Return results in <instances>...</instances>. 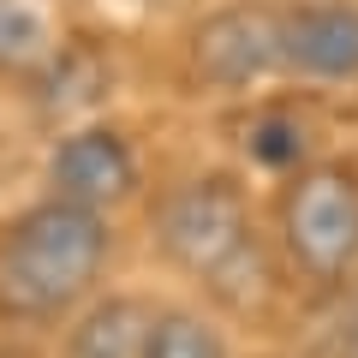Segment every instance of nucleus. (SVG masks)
I'll list each match as a JSON object with an SVG mask.
<instances>
[{"label":"nucleus","mask_w":358,"mask_h":358,"mask_svg":"<svg viewBox=\"0 0 358 358\" xmlns=\"http://www.w3.org/2000/svg\"><path fill=\"white\" fill-rule=\"evenodd\" d=\"M281 239L310 281H346L358 268V179L346 167H305L287 185Z\"/></svg>","instance_id":"7ed1b4c3"},{"label":"nucleus","mask_w":358,"mask_h":358,"mask_svg":"<svg viewBox=\"0 0 358 358\" xmlns=\"http://www.w3.org/2000/svg\"><path fill=\"white\" fill-rule=\"evenodd\" d=\"M150 329H155V310L143 299H108L72 334V358H143Z\"/></svg>","instance_id":"0eeeda50"},{"label":"nucleus","mask_w":358,"mask_h":358,"mask_svg":"<svg viewBox=\"0 0 358 358\" xmlns=\"http://www.w3.org/2000/svg\"><path fill=\"white\" fill-rule=\"evenodd\" d=\"M155 239L185 275H197L209 293L233 299V305H245L263 287V245H257L251 209H245L239 185H227L221 173L179 185L155 215Z\"/></svg>","instance_id":"f03ea898"},{"label":"nucleus","mask_w":358,"mask_h":358,"mask_svg":"<svg viewBox=\"0 0 358 358\" xmlns=\"http://www.w3.org/2000/svg\"><path fill=\"white\" fill-rule=\"evenodd\" d=\"M48 179H54V197L60 203H78V209H96L102 215L108 203H126L138 192V162H131V143L108 126H84L72 138H60L48 162Z\"/></svg>","instance_id":"39448f33"},{"label":"nucleus","mask_w":358,"mask_h":358,"mask_svg":"<svg viewBox=\"0 0 358 358\" xmlns=\"http://www.w3.org/2000/svg\"><path fill=\"white\" fill-rule=\"evenodd\" d=\"M102 263H108V221L96 209L48 197V203L24 209L0 239V310L48 322L96 287Z\"/></svg>","instance_id":"f257e3e1"},{"label":"nucleus","mask_w":358,"mask_h":358,"mask_svg":"<svg viewBox=\"0 0 358 358\" xmlns=\"http://www.w3.org/2000/svg\"><path fill=\"white\" fill-rule=\"evenodd\" d=\"M192 72L215 90H245L281 72V13L263 0L221 6L192 30Z\"/></svg>","instance_id":"20e7f679"},{"label":"nucleus","mask_w":358,"mask_h":358,"mask_svg":"<svg viewBox=\"0 0 358 358\" xmlns=\"http://www.w3.org/2000/svg\"><path fill=\"white\" fill-rule=\"evenodd\" d=\"M281 72L358 78V6L352 0H299L281 13Z\"/></svg>","instance_id":"423d86ee"},{"label":"nucleus","mask_w":358,"mask_h":358,"mask_svg":"<svg viewBox=\"0 0 358 358\" xmlns=\"http://www.w3.org/2000/svg\"><path fill=\"white\" fill-rule=\"evenodd\" d=\"M143 358H227V341H221L197 310H162L155 329H150Z\"/></svg>","instance_id":"9d476101"},{"label":"nucleus","mask_w":358,"mask_h":358,"mask_svg":"<svg viewBox=\"0 0 358 358\" xmlns=\"http://www.w3.org/2000/svg\"><path fill=\"white\" fill-rule=\"evenodd\" d=\"M108 90V66L96 48H54V60L36 72V102L48 114H78V108L102 102Z\"/></svg>","instance_id":"1a4fd4ad"},{"label":"nucleus","mask_w":358,"mask_h":358,"mask_svg":"<svg viewBox=\"0 0 358 358\" xmlns=\"http://www.w3.org/2000/svg\"><path fill=\"white\" fill-rule=\"evenodd\" d=\"M54 13L42 0H0V78H36L54 60Z\"/></svg>","instance_id":"6e6552de"}]
</instances>
